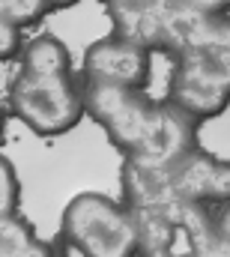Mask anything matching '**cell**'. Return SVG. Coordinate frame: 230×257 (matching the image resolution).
<instances>
[{"instance_id":"6da1fadb","label":"cell","mask_w":230,"mask_h":257,"mask_svg":"<svg viewBox=\"0 0 230 257\" xmlns=\"http://www.w3.org/2000/svg\"><path fill=\"white\" fill-rule=\"evenodd\" d=\"M87 114L105 128L126 162L168 168L197 147V120L171 99H153L138 87L81 81Z\"/></svg>"},{"instance_id":"7a4b0ae2","label":"cell","mask_w":230,"mask_h":257,"mask_svg":"<svg viewBox=\"0 0 230 257\" xmlns=\"http://www.w3.org/2000/svg\"><path fill=\"white\" fill-rule=\"evenodd\" d=\"M171 57L168 99L197 123L218 117L230 102V15L200 18Z\"/></svg>"},{"instance_id":"3957f363","label":"cell","mask_w":230,"mask_h":257,"mask_svg":"<svg viewBox=\"0 0 230 257\" xmlns=\"http://www.w3.org/2000/svg\"><path fill=\"white\" fill-rule=\"evenodd\" d=\"M123 203L144 206L162 197H176L200 206H218L230 200V162L194 147L168 168H144L126 162L123 168Z\"/></svg>"},{"instance_id":"277c9868","label":"cell","mask_w":230,"mask_h":257,"mask_svg":"<svg viewBox=\"0 0 230 257\" xmlns=\"http://www.w3.org/2000/svg\"><path fill=\"white\" fill-rule=\"evenodd\" d=\"M132 212L141 227V257H230V245L215 230L212 206L162 197L132 206Z\"/></svg>"},{"instance_id":"5b68a950","label":"cell","mask_w":230,"mask_h":257,"mask_svg":"<svg viewBox=\"0 0 230 257\" xmlns=\"http://www.w3.org/2000/svg\"><path fill=\"white\" fill-rule=\"evenodd\" d=\"M60 233L81 257H141V227L132 206L108 194H75L63 209Z\"/></svg>"},{"instance_id":"8992f818","label":"cell","mask_w":230,"mask_h":257,"mask_svg":"<svg viewBox=\"0 0 230 257\" xmlns=\"http://www.w3.org/2000/svg\"><path fill=\"white\" fill-rule=\"evenodd\" d=\"M3 111L42 138H57L75 128L87 114L84 87L75 75L48 78L18 72L15 84L3 90Z\"/></svg>"},{"instance_id":"52a82bcc","label":"cell","mask_w":230,"mask_h":257,"mask_svg":"<svg viewBox=\"0 0 230 257\" xmlns=\"http://www.w3.org/2000/svg\"><path fill=\"white\" fill-rule=\"evenodd\" d=\"M153 54H156V51H150L147 45L132 42V39H126V36H120V33H111V36L93 42V45L84 51L81 81L147 90Z\"/></svg>"},{"instance_id":"ba28073f","label":"cell","mask_w":230,"mask_h":257,"mask_svg":"<svg viewBox=\"0 0 230 257\" xmlns=\"http://www.w3.org/2000/svg\"><path fill=\"white\" fill-rule=\"evenodd\" d=\"M21 72L27 75H48V78H63L72 75V54L69 48L51 33L33 36L24 51H21Z\"/></svg>"},{"instance_id":"9c48e42d","label":"cell","mask_w":230,"mask_h":257,"mask_svg":"<svg viewBox=\"0 0 230 257\" xmlns=\"http://www.w3.org/2000/svg\"><path fill=\"white\" fill-rule=\"evenodd\" d=\"M0 257H57V251L15 212L0 218Z\"/></svg>"},{"instance_id":"30bf717a","label":"cell","mask_w":230,"mask_h":257,"mask_svg":"<svg viewBox=\"0 0 230 257\" xmlns=\"http://www.w3.org/2000/svg\"><path fill=\"white\" fill-rule=\"evenodd\" d=\"M48 9H51L48 0H0V21H9L24 30L39 24Z\"/></svg>"},{"instance_id":"8fae6325","label":"cell","mask_w":230,"mask_h":257,"mask_svg":"<svg viewBox=\"0 0 230 257\" xmlns=\"http://www.w3.org/2000/svg\"><path fill=\"white\" fill-rule=\"evenodd\" d=\"M21 200V180L15 177V168L9 159L0 162V218L3 215H15Z\"/></svg>"},{"instance_id":"7c38bea8","label":"cell","mask_w":230,"mask_h":257,"mask_svg":"<svg viewBox=\"0 0 230 257\" xmlns=\"http://www.w3.org/2000/svg\"><path fill=\"white\" fill-rule=\"evenodd\" d=\"M24 30L9 24V21H0V60H18L21 51H24Z\"/></svg>"},{"instance_id":"4fadbf2b","label":"cell","mask_w":230,"mask_h":257,"mask_svg":"<svg viewBox=\"0 0 230 257\" xmlns=\"http://www.w3.org/2000/svg\"><path fill=\"white\" fill-rule=\"evenodd\" d=\"M212 221H215V230H218V236H221V239L230 245V200H227V203H218V206H212Z\"/></svg>"},{"instance_id":"5bb4252c","label":"cell","mask_w":230,"mask_h":257,"mask_svg":"<svg viewBox=\"0 0 230 257\" xmlns=\"http://www.w3.org/2000/svg\"><path fill=\"white\" fill-rule=\"evenodd\" d=\"M51 3V9H66V6H75L78 0H48Z\"/></svg>"}]
</instances>
